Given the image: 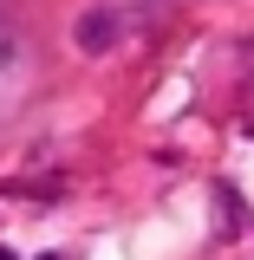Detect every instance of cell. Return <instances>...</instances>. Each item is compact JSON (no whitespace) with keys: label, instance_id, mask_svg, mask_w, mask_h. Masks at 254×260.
<instances>
[{"label":"cell","instance_id":"obj_1","mask_svg":"<svg viewBox=\"0 0 254 260\" xmlns=\"http://www.w3.org/2000/svg\"><path fill=\"white\" fill-rule=\"evenodd\" d=\"M78 46H85V52H104V46H111V13H85V20H78Z\"/></svg>","mask_w":254,"mask_h":260},{"label":"cell","instance_id":"obj_2","mask_svg":"<svg viewBox=\"0 0 254 260\" xmlns=\"http://www.w3.org/2000/svg\"><path fill=\"white\" fill-rule=\"evenodd\" d=\"M215 221H222V234H235V221H241V208H235V189H215Z\"/></svg>","mask_w":254,"mask_h":260},{"label":"cell","instance_id":"obj_3","mask_svg":"<svg viewBox=\"0 0 254 260\" xmlns=\"http://www.w3.org/2000/svg\"><path fill=\"white\" fill-rule=\"evenodd\" d=\"M39 260H65V254H39Z\"/></svg>","mask_w":254,"mask_h":260},{"label":"cell","instance_id":"obj_4","mask_svg":"<svg viewBox=\"0 0 254 260\" xmlns=\"http://www.w3.org/2000/svg\"><path fill=\"white\" fill-rule=\"evenodd\" d=\"M0 260H13V254H7V247H0Z\"/></svg>","mask_w":254,"mask_h":260}]
</instances>
